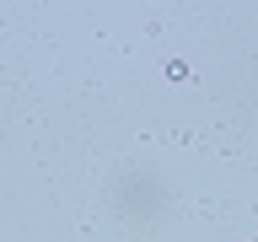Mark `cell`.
<instances>
[]
</instances>
